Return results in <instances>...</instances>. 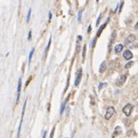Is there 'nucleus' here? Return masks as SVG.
Returning <instances> with one entry per match:
<instances>
[{
	"label": "nucleus",
	"mask_w": 138,
	"mask_h": 138,
	"mask_svg": "<svg viewBox=\"0 0 138 138\" xmlns=\"http://www.w3.org/2000/svg\"><path fill=\"white\" fill-rule=\"evenodd\" d=\"M133 63H134V62H132V61H130V62H128V63L125 65V68H126V69H129L130 67H132Z\"/></svg>",
	"instance_id": "4468645a"
},
{
	"label": "nucleus",
	"mask_w": 138,
	"mask_h": 138,
	"mask_svg": "<svg viewBox=\"0 0 138 138\" xmlns=\"http://www.w3.org/2000/svg\"><path fill=\"white\" fill-rule=\"evenodd\" d=\"M105 70H106V63H105V62H102L101 65L100 66V73L102 74V73H104Z\"/></svg>",
	"instance_id": "9b49d317"
},
{
	"label": "nucleus",
	"mask_w": 138,
	"mask_h": 138,
	"mask_svg": "<svg viewBox=\"0 0 138 138\" xmlns=\"http://www.w3.org/2000/svg\"><path fill=\"white\" fill-rule=\"evenodd\" d=\"M20 90H21V78L18 79V85H17V103H18V101H19Z\"/></svg>",
	"instance_id": "39448f33"
},
{
	"label": "nucleus",
	"mask_w": 138,
	"mask_h": 138,
	"mask_svg": "<svg viewBox=\"0 0 138 138\" xmlns=\"http://www.w3.org/2000/svg\"><path fill=\"white\" fill-rule=\"evenodd\" d=\"M136 39V37H135V35H133V34H132V35H129L128 37V39H127V42L128 43H132L133 41Z\"/></svg>",
	"instance_id": "f8f14e48"
},
{
	"label": "nucleus",
	"mask_w": 138,
	"mask_h": 138,
	"mask_svg": "<svg viewBox=\"0 0 138 138\" xmlns=\"http://www.w3.org/2000/svg\"><path fill=\"white\" fill-rule=\"evenodd\" d=\"M123 44H118V45H116L115 47V48H114V51H115V53H120L122 50H123Z\"/></svg>",
	"instance_id": "1a4fd4ad"
},
{
	"label": "nucleus",
	"mask_w": 138,
	"mask_h": 138,
	"mask_svg": "<svg viewBox=\"0 0 138 138\" xmlns=\"http://www.w3.org/2000/svg\"><path fill=\"white\" fill-rule=\"evenodd\" d=\"M104 85H105V83H101V84L98 85V90H101V88L103 87Z\"/></svg>",
	"instance_id": "6ab92c4d"
},
{
	"label": "nucleus",
	"mask_w": 138,
	"mask_h": 138,
	"mask_svg": "<svg viewBox=\"0 0 138 138\" xmlns=\"http://www.w3.org/2000/svg\"><path fill=\"white\" fill-rule=\"evenodd\" d=\"M50 44H51V38H50V39H49V41H48V44H47V50H45V54L47 53V51H48V49H49V47H50Z\"/></svg>",
	"instance_id": "dca6fc26"
},
{
	"label": "nucleus",
	"mask_w": 138,
	"mask_h": 138,
	"mask_svg": "<svg viewBox=\"0 0 138 138\" xmlns=\"http://www.w3.org/2000/svg\"><path fill=\"white\" fill-rule=\"evenodd\" d=\"M45 135H47V132H44V135H43V138H45Z\"/></svg>",
	"instance_id": "5701e85b"
},
{
	"label": "nucleus",
	"mask_w": 138,
	"mask_h": 138,
	"mask_svg": "<svg viewBox=\"0 0 138 138\" xmlns=\"http://www.w3.org/2000/svg\"><path fill=\"white\" fill-rule=\"evenodd\" d=\"M69 101V98H67L64 101H63V103H62V105H61L60 114H63V112H64V110H65V107H66V104H67V101Z\"/></svg>",
	"instance_id": "6e6552de"
},
{
	"label": "nucleus",
	"mask_w": 138,
	"mask_h": 138,
	"mask_svg": "<svg viewBox=\"0 0 138 138\" xmlns=\"http://www.w3.org/2000/svg\"><path fill=\"white\" fill-rule=\"evenodd\" d=\"M135 29H138V22L136 23V25H135Z\"/></svg>",
	"instance_id": "393cba45"
},
{
	"label": "nucleus",
	"mask_w": 138,
	"mask_h": 138,
	"mask_svg": "<svg viewBox=\"0 0 138 138\" xmlns=\"http://www.w3.org/2000/svg\"><path fill=\"white\" fill-rule=\"evenodd\" d=\"M132 109H133V105L130 104V103H128V104H127L125 107L123 108V112H124L127 116H129V115L132 114Z\"/></svg>",
	"instance_id": "f03ea898"
},
{
	"label": "nucleus",
	"mask_w": 138,
	"mask_h": 138,
	"mask_svg": "<svg viewBox=\"0 0 138 138\" xmlns=\"http://www.w3.org/2000/svg\"><path fill=\"white\" fill-rule=\"evenodd\" d=\"M31 38H32V32L29 31V34H28V40H31Z\"/></svg>",
	"instance_id": "aec40b11"
},
{
	"label": "nucleus",
	"mask_w": 138,
	"mask_h": 138,
	"mask_svg": "<svg viewBox=\"0 0 138 138\" xmlns=\"http://www.w3.org/2000/svg\"><path fill=\"white\" fill-rule=\"evenodd\" d=\"M115 113V109L114 107H112V106H109V107H107V109H106V112H105V115H104V118L106 119V120H108V119H110L114 115Z\"/></svg>",
	"instance_id": "f257e3e1"
},
{
	"label": "nucleus",
	"mask_w": 138,
	"mask_h": 138,
	"mask_svg": "<svg viewBox=\"0 0 138 138\" xmlns=\"http://www.w3.org/2000/svg\"><path fill=\"white\" fill-rule=\"evenodd\" d=\"M123 6H124V2H122L121 5H120V9H119V13L122 11V9H123Z\"/></svg>",
	"instance_id": "412c9836"
},
{
	"label": "nucleus",
	"mask_w": 138,
	"mask_h": 138,
	"mask_svg": "<svg viewBox=\"0 0 138 138\" xmlns=\"http://www.w3.org/2000/svg\"><path fill=\"white\" fill-rule=\"evenodd\" d=\"M81 77H82V70L79 69L77 71V75H76V78H75V81H74V85L75 86H78L79 83H80Z\"/></svg>",
	"instance_id": "7ed1b4c3"
},
{
	"label": "nucleus",
	"mask_w": 138,
	"mask_h": 138,
	"mask_svg": "<svg viewBox=\"0 0 138 138\" xmlns=\"http://www.w3.org/2000/svg\"><path fill=\"white\" fill-rule=\"evenodd\" d=\"M106 25H107V22H105L104 24H102V25H101V26L100 27V29L98 30V33H97V37H100V36H101V32L103 31V29L105 28V26H106Z\"/></svg>",
	"instance_id": "9d476101"
},
{
	"label": "nucleus",
	"mask_w": 138,
	"mask_h": 138,
	"mask_svg": "<svg viewBox=\"0 0 138 138\" xmlns=\"http://www.w3.org/2000/svg\"><path fill=\"white\" fill-rule=\"evenodd\" d=\"M101 16H100V17H98V20H97V25H98L100 24V21H101Z\"/></svg>",
	"instance_id": "4be33fe9"
},
{
	"label": "nucleus",
	"mask_w": 138,
	"mask_h": 138,
	"mask_svg": "<svg viewBox=\"0 0 138 138\" xmlns=\"http://www.w3.org/2000/svg\"><path fill=\"white\" fill-rule=\"evenodd\" d=\"M90 31H91V26H89V28H88V32L90 33Z\"/></svg>",
	"instance_id": "b1692460"
},
{
	"label": "nucleus",
	"mask_w": 138,
	"mask_h": 138,
	"mask_svg": "<svg viewBox=\"0 0 138 138\" xmlns=\"http://www.w3.org/2000/svg\"><path fill=\"white\" fill-rule=\"evenodd\" d=\"M132 57H133V55H132L130 50H126L125 52H124V58H125L126 60H129V59H132Z\"/></svg>",
	"instance_id": "423d86ee"
},
{
	"label": "nucleus",
	"mask_w": 138,
	"mask_h": 138,
	"mask_svg": "<svg viewBox=\"0 0 138 138\" xmlns=\"http://www.w3.org/2000/svg\"><path fill=\"white\" fill-rule=\"evenodd\" d=\"M122 132V128L121 127H116V128H115V130H114V133L112 134V137L114 138L116 137V136H118L120 133Z\"/></svg>",
	"instance_id": "0eeeda50"
},
{
	"label": "nucleus",
	"mask_w": 138,
	"mask_h": 138,
	"mask_svg": "<svg viewBox=\"0 0 138 138\" xmlns=\"http://www.w3.org/2000/svg\"><path fill=\"white\" fill-rule=\"evenodd\" d=\"M81 19H82V11H80L78 14V21H81Z\"/></svg>",
	"instance_id": "f3484780"
},
{
	"label": "nucleus",
	"mask_w": 138,
	"mask_h": 138,
	"mask_svg": "<svg viewBox=\"0 0 138 138\" xmlns=\"http://www.w3.org/2000/svg\"><path fill=\"white\" fill-rule=\"evenodd\" d=\"M31 12H32V10H29L28 11V15H27V18H26V21L27 22H29V20H30V17H31Z\"/></svg>",
	"instance_id": "2eb2a0df"
},
{
	"label": "nucleus",
	"mask_w": 138,
	"mask_h": 138,
	"mask_svg": "<svg viewBox=\"0 0 138 138\" xmlns=\"http://www.w3.org/2000/svg\"><path fill=\"white\" fill-rule=\"evenodd\" d=\"M34 51H35V49H34V48L30 51V54H29V58H28V62H29V64H30L31 61H32V56H33V54H34Z\"/></svg>",
	"instance_id": "ddd939ff"
},
{
	"label": "nucleus",
	"mask_w": 138,
	"mask_h": 138,
	"mask_svg": "<svg viewBox=\"0 0 138 138\" xmlns=\"http://www.w3.org/2000/svg\"><path fill=\"white\" fill-rule=\"evenodd\" d=\"M51 17H52V16H51V13H49V19H51Z\"/></svg>",
	"instance_id": "a878e982"
},
{
	"label": "nucleus",
	"mask_w": 138,
	"mask_h": 138,
	"mask_svg": "<svg viewBox=\"0 0 138 138\" xmlns=\"http://www.w3.org/2000/svg\"><path fill=\"white\" fill-rule=\"evenodd\" d=\"M97 2H98V0H97Z\"/></svg>",
	"instance_id": "bb28decb"
},
{
	"label": "nucleus",
	"mask_w": 138,
	"mask_h": 138,
	"mask_svg": "<svg viewBox=\"0 0 138 138\" xmlns=\"http://www.w3.org/2000/svg\"><path fill=\"white\" fill-rule=\"evenodd\" d=\"M85 53H86V45L84 44V48H83V52H82V54H83V55H82V58H83V59L85 58Z\"/></svg>",
	"instance_id": "a211bd4d"
},
{
	"label": "nucleus",
	"mask_w": 138,
	"mask_h": 138,
	"mask_svg": "<svg viewBox=\"0 0 138 138\" xmlns=\"http://www.w3.org/2000/svg\"><path fill=\"white\" fill-rule=\"evenodd\" d=\"M126 80H127V74L121 75V76L118 78V80H117V85H118V86H123V85L125 84Z\"/></svg>",
	"instance_id": "20e7f679"
}]
</instances>
